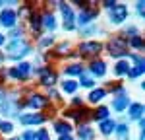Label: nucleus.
<instances>
[{"instance_id": "3", "label": "nucleus", "mask_w": 145, "mask_h": 140, "mask_svg": "<svg viewBox=\"0 0 145 140\" xmlns=\"http://www.w3.org/2000/svg\"><path fill=\"white\" fill-rule=\"evenodd\" d=\"M97 16H99V8H97V6H91V2H87V6H83L81 12H79V16L76 18V23H78L79 27L91 25Z\"/></svg>"}, {"instance_id": "23", "label": "nucleus", "mask_w": 145, "mask_h": 140, "mask_svg": "<svg viewBox=\"0 0 145 140\" xmlns=\"http://www.w3.org/2000/svg\"><path fill=\"white\" fill-rule=\"evenodd\" d=\"M43 27H46L48 31H54L56 29V18L50 12H46L45 16H43Z\"/></svg>"}, {"instance_id": "7", "label": "nucleus", "mask_w": 145, "mask_h": 140, "mask_svg": "<svg viewBox=\"0 0 145 140\" xmlns=\"http://www.w3.org/2000/svg\"><path fill=\"white\" fill-rule=\"evenodd\" d=\"M130 58L134 60V66H130V72H128V76L134 80V78H137V76H141L145 70V60L141 55H137V53H132L130 55Z\"/></svg>"}, {"instance_id": "18", "label": "nucleus", "mask_w": 145, "mask_h": 140, "mask_svg": "<svg viewBox=\"0 0 145 140\" xmlns=\"http://www.w3.org/2000/svg\"><path fill=\"white\" fill-rule=\"evenodd\" d=\"M128 72H130V64H128L126 58L118 60V62L114 64V74H116V76H128Z\"/></svg>"}, {"instance_id": "14", "label": "nucleus", "mask_w": 145, "mask_h": 140, "mask_svg": "<svg viewBox=\"0 0 145 140\" xmlns=\"http://www.w3.org/2000/svg\"><path fill=\"white\" fill-rule=\"evenodd\" d=\"M128 107H130V101H128V93L116 95V97L112 99V109H114V111H118V113H122L124 109H128Z\"/></svg>"}, {"instance_id": "31", "label": "nucleus", "mask_w": 145, "mask_h": 140, "mask_svg": "<svg viewBox=\"0 0 145 140\" xmlns=\"http://www.w3.org/2000/svg\"><path fill=\"white\" fill-rule=\"evenodd\" d=\"M52 43H54V37H52V35H50V37H43V39L39 41V47H41V49H46V47L52 45Z\"/></svg>"}, {"instance_id": "16", "label": "nucleus", "mask_w": 145, "mask_h": 140, "mask_svg": "<svg viewBox=\"0 0 145 140\" xmlns=\"http://www.w3.org/2000/svg\"><path fill=\"white\" fill-rule=\"evenodd\" d=\"M114 127H116V123H114L112 119H105V121L99 123V130H101V134H105V136L112 134V132H114Z\"/></svg>"}, {"instance_id": "17", "label": "nucleus", "mask_w": 145, "mask_h": 140, "mask_svg": "<svg viewBox=\"0 0 145 140\" xmlns=\"http://www.w3.org/2000/svg\"><path fill=\"white\" fill-rule=\"evenodd\" d=\"M64 72H66L68 76H81L85 72V68H83L81 62H74V64H68L66 68H64Z\"/></svg>"}, {"instance_id": "34", "label": "nucleus", "mask_w": 145, "mask_h": 140, "mask_svg": "<svg viewBox=\"0 0 145 140\" xmlns=\"http://www.w3.org/2000/svg\"><path fill=\"white\" fill-rule=\"evenodd\" d=\"M135 10H137L139 16H143V14H145V2H141V0H139V2H135Z\"/></svg>"}, {"instance_id": "28", "label": "nucleus", "mask_w": 145, "mask_h": 140, "mask_svg": "<svg viewBox=\"0 0 145 140\" xmlns=\"http://www.w3.org/2000/svg\"><path fill=\"white\" fill-rule=\"evenodd\" d=\"M79 84H81L83 88H93V86H95V80H93L91 76H87V74L83 72V74L79 76ZM79 84H78V86H79Z\"/></svg>"}, {"instance_id": "38", "label": "nucleus", "mask_w": 145, "mask_h": 140, "mask_svg": "<svg viewBox=\"0 0 145 140\" xmlns=\"http://www.w3.org/2000/svg\"><path fill=\"white\" fill-rule=\"evenodd\" d=\"M114 4H116V2H108V0H106V2H103V6H105V8H108V10L114 8Z\"/></svg>"}, {"instance_id": "12", "label": "nucleus", "mask_w": 145, "mask_h": 140, "mask_svg": "<svg viewBox=\"0 0 145 140\" xmlns=\"http://www.w3.org/2000/svg\"><path fill=\"white\" fill-rule=\"evenodd\" d=\"M41 84L43 86H48V88H52L56 84V72L54 70H50L48 66H45V68H41Z\"/></svg>"}, {"instance_id": "22", "label": "nucleus", "mask_w": 145, "mask_h": 140, "mask_svg": "<svg viewBox=\"0 0 145 140\" xmlns=\"http://www.w3.org/2000/svg\"><path fill=\"white\" fill-rule=\"evenodd\" d=\"M91 117L95 119V121H105V119H108V107H105V105H101V107H97L93 113H91Z\"/></svg>"}, {"instance_id": "20", "label": "nucleus", "mask_w": 145, "mask_h": 140, "mask_svg": "<svg viewBox=\"0 0 145 140\" xmlns=\"http://www.w3.org/2000/svg\"><path fill=\"white\" fill-rule=\"evenodd\" d=\"M78 136H79V140H93V138H95V132H93V128H91V127L81 125L79 130H78Z\"/></svg>"}, {"instance_id": "32", "label": "nucleus", "mask_w": 145, "mask_h": 140, "mask_svg": "<svg viewBox=\"0 0 145 140\" xmlns=\"http://www.w3.org/2000/svg\"><path fill=\"white\" fill-rule=\"evenodd\" d=\"M35 134H37V140H50V134H48V130H46V128L37 130Z\"/></svg>"}, {"instance_id": "24", "label": "nucleus", "mask_w": 145, "mask_h": 140, "mask_svg": "<svg viewBox=\"0 0 145 140\" xmlns=\"http://www.w3.org/2000/svg\"><path fill=\"white\" fill-rule=\"evenodd\" d=\"M105 95H106V90H105V88H97V90H93V92L89 93V103H99V101H103Z\"/></svg>"}, {"instance_id": "27", "label": "nucleus", "mask_w": 145, "mask_h": 140, "mask_svg": "<svg viewBox=\"0 0 145 140\" xmlns=\"http://www.w3.org/2000/svg\"><path fill=\"white\" fill-rule=\"evenodd\" d=\"M62 90L66 93H76V90H78V82L76 80H66L64 84H62Z\"/></svg>"}, {"instance_id": "26", "label": "nucleus", "mask_w": 145, "mask_h": 140, "mask_svg": "<svg viewBox=\"0 0 145 140\" xmlns=\"http://www.w3.org/2000/svg\"><path fill=\"white\" fill-rule=\"evenodd\" d=\"M114 132L118 134V138H126V136L130 134V128H128L126 123H120V125H116V127H114Z\"/></svg>"}, {"instance_id": "21", "label": "nucleus", "mask_w": 145, "mask_h": 140, "mask_svg": "<svg viewBox=\"0 0 145 140\" xmlns=\"http://www.w3.org/2000/svg\"><path fill=\"white\" fill-rule=\"evenodd\" d=\"M54 130L62 136V134H70L72 132V125L66 121H54Z\"/></svg>"}, {"instance_id": "11", "label": "nucleus", "mask_w": 145, "mask_h": 140, "mask_svg": "<svg viewBox=\"0 0 145 140\" xmlns=\"http://www.w3.org/2000/svg\"><path fill=\"white\" fill-rule=\"evenodd\" d=\"M25 105H29L31 109H43V107L48 105V99H46L45 95H41V93H31L29 99L25 101Z\"/></svg>"}, {"instance_id": "2", "label": "nucleus", "mask_w": 145, "mask_h": 140, "mask_svg": "<svg viewBox=\"0 0 145 140\" xmlns=\"http://www.w3.org/2000/svg\"><path fill=\"white\" fill-rule=\"evenodd\" d=\"M108 55L114 58H122V57H128V39L124 37H112L108 41Z\"/></svg>"}, {"instance_id": "42", "label": "nucleus", "mask_w": 145, "mask_h": 140, "mask_svg": "<svg viewBox=\"0 0 145 140\" xmlns=\"http://www.w3.org/2000/svg\"><path fill=\"white\" fill-rule=\"evenodd\" d=\"M10 140H22V138H20V136H14V138H10Z\"/></svg>"}, {"instance_id": "29", "label": "nucleus", "mask_w": 145, "mask_h": 140, "mask_svg": "<svg viewBox=\"0 0 145 140\" xmlns=\"http://www.w3.org/2000/svg\"><path fill=\"white\" fill-rule=\"evenodd\" d=\"M12 130H14V125L10 121H0V132L2 134H10Z\"/></svg>"}, {"instance_id": "35", "label": "nucleus", "mask_w": 145, "mask_h": 140, "mask_svg": "<svg viewBox=\"0 0 145 140\" xmlns=\"http://www.w3.org/2000/svg\"><path fill=\"white\" fill-rule=\"evenodd\" d=\"M68 49H70V43H62V45L56 49V53L58 55H64V51H68Z\"/></svg>"}, {"instance_id": "5", "label": "nucleus", "mask_w": 145, "mask_h": 140, "mask_svg": "<svg viewBox=\"0 0 145 140\" xmlns=\"http://www.w3.org/2000/svg\"><path fill=\"white\" fill-rule=\"evenodd\" d=\"M108 18H110V23L120 25V23H124V22H126V18H128V8H126L124 4H120V2H116L114 8H110Z\"/></svg>"}, {"instance_id": "8", "label": "nucleus", "mask_w": 145, "mask_h": 140, "mask_svg": "<svg viewBox=\"0 0 145 140\" xmlns=\"http://www.w3.org/2000/svg\"><path fill=\"white\" fill-rule=\"evenodd\" d=\"M58 6H60L62 16H64V29H66V31H74V29H76V16H74L72 8H70L68 4H64V2H60Z\"/></svg>"}, {"instance_id": "6", "label": "nucleus", "mask_w": 145, "mask_h": 140, "mask_svg": "<svg viewBox=\"0 0 145 140\" xmlns=\"http://www.w3.org/2000/svg\"><path fill=\"white\" fill-rule=\"evenodd\" d=\"M10 74L14 80H22L25 82L27 78H29V74H31V64L29 62H20L18 66H14V68H10Z\"/></svg>"}, {"instance_id": "10", "label": "nucleus", "mask_w": 145, "mask_h": 140, "mask_svg": "<svg viewBox=\"0 0 145 140\" xmlns=\"http://www.w3.org/2000/svg\"><path fill=\"white\" fill-rule=\"evenodd\" d=\"M20 123L25 125V127H29V125H41V123H45V115L43 113H25V115L20 117Z\"/></svg>"}, {"instance_id": "40", "label": "nucleus", "mask_w": 145, "mask_h": 140, "mask_svg": "<svg viewBox=\"0 0 145 140\" xmlns=\"http://www.w3.org/2000/svg\"><path fill=\"white\" fill-rule=\"evenodd\" d=\"M4 41H6V37H4V35L0 33V45H4Z\"/></svg>"}, {"instance_id": "1", "label": "nucleus", "mask_w": 145, "mask_h": 140, "mask_svg": "<svg viewBox=\"0 0 145 140\" xmlns=\"http://www.w3.org/2000/svg\"><path fill=\"white\" fill-rule=\"evenodd\" d=\"M31 53V45L25 41V39H14L10 45H8V57L12 58V60H20V58H23L25 55H29Z\"/></svg>"}, {"instance_id": "25", "label": "nucleus", "mask_w": 145, "mask_h": 140, "mask_svg": "<svg viewBox=\"0 0 145 140\" xmlns=\"http://www.w3.org/2000/svg\"><path fill=\"white\" fill-rule=\"evenodd\" d=\"M128 45H132L134 49H137V51H141L143 49V37L137 33V35H132L130 37V41H128Z\"/></svg>"}, {"instance_id": "19", "label": "nucleus", "mask_w": 145, "mask_h": 140, "mask_svg": "<svg viewBox=\"0 0 145 140\" xmlns=\"http://www.w3.org/2000/svg\"><path fill=\"white\" fill-rule=\"evenodd\" d=\"M143 113H145V107L141 103H130V117L134 121H139Z\"/></svg>"}, {"instance_id": "33", "label": "nucleus", "mask_w": 145, "mask_h": 140, "mask_svg": "<svg viewBox=\"0 0 145 140\" xmlns=\"http://www.w3.org/2000/svg\"><path fill=\"white\" fill-rule=\"evenodd\" d=\"M22 140H37V134H35L33 130H25L23 132V136H20Z\"/></svg>"}, {"instance_id": "4", "label": "nucleus", "mask_w": 145, "mask_h": 140, "mask_svg": "<svg viewBox=\"0 0 145 140\" xmlns=\"http://www.w3.org/2000/svg\"><path fill=\"white\" fill-rule=\"evenodd\" d=\"M103 51V45L99 41H83L81 45L78 47V55L85 58H95Z\"/></svg>"}, {"instance_id": "37", "label": "nucleus", "mask_w": 145, "mask_h": 140, "mask_svg": "<svg viewBox=\"0 0 145 140\" xmlns=\"http://www.w3.org/2000/svg\"><path fill=\"white\" fill-rule=\"evenodd\" d=\"M72 105H74V107H81V97H74Z\"/></svg>"}, {"instance_id": "36", "label": "nucleus", "mask_w": 145, "mask_h": 140, "mask_svg": "<svg viewBox=\"0 0 145 140\" xmlns=\"http://www.w3.org/2000/svg\"><path fill=\"white\" fill-rule=\"evenodd\" d=\"M126 35H137V29L135 27H128L126 29Z\"/></svg>"}, {"instance_id": "13", "label": "nucleus", "mask_w": 145, "mask_h": 140, "mask_svg": "<svg viewBox=\"0 0 145 140\" xmlns=\"http://www.w3.org/2000/svg\"><path fill=\"white\" fill-rule=\"evenodd\" d=\"M89 68H91V76H97V78H103L106 74V64L101 58H93Z\"/></svg>"}, {"instance_id": "30", "label": "nucleus", "mask_w": 145, "mask_h": 140, "mask_svg": "<svg viewBox=\"0 0 145 140\" xmlns=\"http://www.w3.org/2000/svg\"><path fill=\"white\" fill-rule=\"evenodd\" d=\"M22 35H23V29H22V27H18V25L10 29V37H12V41H14V39H22Z\"/></svg>"}, {"instance_id": "9", "label": "nucleus", "mask_w": 145, "mask_h": 140, "mask_svg": "<svg viewBox=\"0 0 145 140\" xmlns=\"http://www.w3.org/2000/svg\"><path fill=\"white\" fill-rule=\"evenodd\" d=\"M0 25H4L6 29L16 27V25H18V12L10 10V8L2 10V12H0Z\"/></svg>"}, {"instance_id": "41", "label": "nucleus", "mask_w": 145, "mask_h": 140, "mask_svg": "<svg viewBox=\"0 0 145 140\" xmlns=\"http://www.w3.org/2000/svg\"><path fill=\"white\" fill-rule=\"evenodd\" d=\"M4 58H6V57H4V53H0V62H4Z\"/></svg>"}, {"instance_id": "39", "label": "nucleus", "mask_w": 145, "mask_h": 140, "mask_svg": "<svg viewBox=\"0 0 145 140\" xmlns=\"http://www.w3.org/2000/svg\"><path fill=\"white\" fill-rule=\"evenodd\" d=\"M58 140H72V136H70V134H62Z\"/></svg>"}, {"instance_id": "15", "label": "nucleus", "mask_w": 145, "mask_h": 140, "mask_svg": "<svg viewBox=\"0 0 145 140\" xmlns=\"http://www.w3.org/2000/svg\"><path fill=\"white\" fill-rule=\"evenodd\" d=\"M29 25H31V31L39 35L41 29H43V16H41L39 12H31V16H29Z\"/></svg>"}]
</instances>
